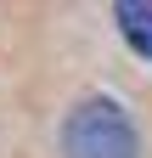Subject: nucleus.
<instances>
[{
  "label": "nucleus",
  "instance_id": "f03ea898",
  "mask_svg": "<svg viewBox=\"0 0 152 158\" xmlns=\"http://www.w3.org/2000/svg\"><path fill=\"white\" fill-rule=\"evenodd\" d=\"M113 23H118V34L130 40V51L152 62V0H124V6H113Z\"/></svg>",
  "mask_w": 152,
  "mask_h": 158
},
{
  "label": "nucleus",
  "instance_id": "f257e3e1",
  "mask_svg": "<svg viewBox=\"0 0 152 158\" xmlns=\"http://www.w3.org/2000/svg\"><path fill=\"white\" fill-rule=\"evenodd\" d=\"M62 158H135V118L113 96H85L62 118Z\"/></svg>",
  "mask_w": 152,
  "mask_h": 158
}]
</instances>
